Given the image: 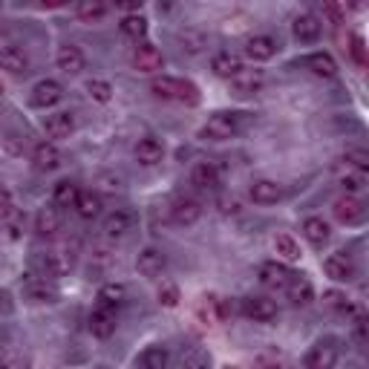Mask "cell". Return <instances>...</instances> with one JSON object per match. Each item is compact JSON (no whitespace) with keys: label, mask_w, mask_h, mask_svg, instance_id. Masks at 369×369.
Returning <instances> with one entry per match:
<instances>
[{"label":"cell","mask_w":369,"mask_h":369,"mask_svg":"<svg viewBox=\"0 0 369 369\" xmlns=\"http://www.w3.org/2000/svg\"><path fill=\"white\" fill-rule=\"evenodd\" d=\"M136 268H138V274H142V277H148V280H156V277H162V271L167 268V257H165V251L148 246V248L138 251Z\"/></svg>","instance_id":"7"},{"label":"cell","mask_w":369,"mask_h":369,"mask_svg":"<svg viewBox=\"0 0 369 369\" xmlns=\"http://www.w3.org/2000/svg\"><path fill=\"white\" fill-rule=\"evenodd\" d=\"M320 4H323V12H326V18H329L332 26H341V23H343V9H341L338 0H320Z\"/></svg>","instance_id":"46"},{"label":"cell","mask_w":369,"mask_h":369,"mask_svg":"<svg viewBox=\"0 0 369 369\" xmlns=\"http://www.w3.org/2000/svg\"><path fill=\"white\" fill-rule=\"evenodd\" d=\"M61 99H64V87H61L58 81H53V78H43V81H38V84L32 87V92H29V104H32V107H38V110L55 107Z\"/></svg>","instance_id":"4"},{"label":"cell","mask_w":369,"mask_h":369,"mask_svg":"<svg viewBox=\"0 0 369 369\" xmlns=\"http://www.w3.org/2000/svg\"><path fill=\"white\" fill-rule=\"evenodd\" d=\"M0 70H6L9 75H23L29 72V58L18 46H0Z\"/></svg>","instance_id":"24"},{"label":"cell","mask_w":369,"mask_h":369,"mask_svg":"<svg viewBox=\"0 0 369 369\" xmlns=\"http://www.w3.org/2000/svg\"><path fill=\"white\" fill-rule=\"evenodd\" d=\"M32 162H35V167L38 170H58L61 167V162H64V156H61V150L55 148V142H40V145H35V150H32Z\"/></svg>","instance_id":"21"},{"label":"cell","mask_w":369,"mask_h":369,"mask_svg":"<svg viewBox=\"0 0 369 369\" xmlns=\"http://www.w3.org/2000/svg\"><path fill=\"white\" fill-rule=\"evenodd\" d=\"M240 312L248 320H254V323H274L277 314H280V312H277V303L268 300V297H243Z\"/></svg>","instance_id":"6"},{"label":"cell","mask_w":369,"mask_h":369,"mask_svg":"<svg viewBox=\"0 0 369 369\" xmlns=\"http://www.w3.org/2000/svg\"><path fill=\"white\" fill-rule=\"evenodd\" d=\"M257 277H260V283L265 286V289H274V292H283L286 286H289V280H292V271L283 265V263H277V260H271V263H263L260 268H257Z\"/></svg>","instance_id":"8"},{"label":"cell","mask_w":369,"mask_h":369,"mask_svg":"<svg viewBox=\"0 0 369 369\" xmlns=\"http://www.w3.org/2000/svg\"><path fill=\"white\" fill-rule=\"evenodd\" d=\"M335 176L346 188V194H360L366 184H369V167H358V165H352L346 159L335 162Z\"/></svg>","instance_id":"2"},{"label":"cell","mask_w":369,"mask_h":369,"mask_svg":"<svg viewBox=\"0 0 369 369\" xmlns=\"http://www.w3.org/2000/svg\"><path fill=\"white\" fill-rule=\"evenodd\" d=\"M274 251H277V257H283L286 263H297L300 260V246L289 234H277L274 237Z\"/></svg>","instance_id":"39"},{"label":"cell","mask_w":369,"mask_h":369,"mask_svg":"<svg viewBox=\"0 0 369 369\" xmlns=\"http://www.w3.org/2000/svg\"><path fill=\"white\" fill-rule=\"evenodd\" d=\"M23 294H26V300H32V303H55V300H58V292H55L50 283H46V277H35V274H26Z\"/></svg>","instance_id":"17"},{"label":"cell","mask_w":369,"mask_h":369,"mask_svg":"<svg viewBox=\"0 0 369 369\" xmlns=\"http://www.w3.org/2000/svg\"><path fill=\"white\" fill-rule=\"evenodd\" d=\"M55 64H58L61 72H67V75H78V72L84 70L87 58H84V53L78 50L75 43H64L61 50L55 53Z\"/></svg>","instance_id":"22"},{"label":"cell","mask_w":369,"mask_h":369,"mask_svg":"<svg viewBox=\"0 0 369 369\" xmlns=\"http://www.w3.org/2000/svg\"><path fill=\"white\" fill-rule=\"evenodd\" d=\"M9 208H12V194H9V188H4V184H0V214L9 211Z\"/></svg>","instance_id":"51"},{"label":"cell","mask_w":369,"mask_h":369,"mask_svg":"<svg viewBox=\"0 0 369 369\" xmlns=\"http://www.w3.org/2000/svg\"><path fill=\"white\" fill-rule=\"evenodd\" d=\"M133 156H136L138 165L153 167V165H159V162L165 159V145L159 142L156 136H145V138H138V145H136Z\"/></svg>","instance_id":"16"},{"label":"cell","mask_w":369,"mask_h":369,"mask_svg":"<svg viewBox=\"0 0 369 369\" xmlns=\"http://www.w3.org/2000/svg\"><path fill=\"white\" fill-rule=\"evenodd\" d=\"M99 303L101 306H110V309H119L127 303V286L124 283H104L99 289Z\"/></svg>","instance_id":"36"},{"label":"cell","mask_w":369,"mask_h":369,"mask_svg":"<svg viewBox=\"0 0 369 369\" xmlns=\"http://www.w3.org/2000/svg\"><path fill=\"white\" fill-rule=\"evenodd\" d=\"M133 228H136V211H130V208H116L113 214L104 216V225H101L107 240H121Z\"/></svg>","instance_id":"3"},{"label":"cell","mask_w":369,"mask_h":369,"mask_svg":"<svg viewBox=\"0 0 369 369\" xmlns=\"http://www.w3.org/2000/svg\"><path fill=\"white\" fill-rule=\"evenodd\" d=\"M75 211H78V216L81 219H96L99 214H101V197L99 194H92V191H78V199H75V205H72Z\"/></svg>","instance_id":"31"},{"label":"cell","mask_w":369,"mask_h":369,"mask_svg":"<svg viewBox=\"0 0 369 369\" xmlns=\"http://www.w3.org/2000/svg\"><path fill=\"white\" fill-rule=\"evenodd\" d=\"M248 197H251V202H257V205H274V202L283 199V184H280V182H271V179H257V182L251 184Z\"/></svg>","instance_id":"20"},{"label":"cell","mask_w":369,"mask_h":369,"mask_svg":"<svg viewBox=\"0 0 369 369\" xmlns=\"http://www.w3.org/2000/svg\"><path fill=\"white\" fill-rule=\"evenodd\" d=\"M191 184L199 191H214L219 184V167L214 162H197L191 170Z\"/></svg>","instance_id":"25"},{"label":"cell","mask_w":369,"mask_h":369,"mask_svg":"<svg viewBox=\"0 0 369 369\" xmlns=\"http://www.w3.org/2000/svg\"><path fill=\"white\" fill-rule=\"evenodd\" d=\"M292 32H294V38H297L300 43H314V40L320 38L323 26H320V21H317L314 15L303 12V15H297V18H294V23H292Z\"/></svg>","instance_id":"26"},{"label":"cell","mask_w":369,"mask_h":369,"mask_svg":"<svg viewBox=\"0 0 369 369\" xmlns=\"http://www.w3.org/2000/svg\"><path fill=\"white\" fill-rule=\"evenodd\" d=\"M162 64H165L162 53L156 50V46H150V43L138 46V50L133 53V70H136V72H145V75H150V72H159V70H162Z\"/></svg>","instance_id":"19"},{"label":"cell","mask_w":369,"mask_h":369,"mask_svg":"<svg viewBox=\"0 0 369 369\" xmlns=\"http://www.w3.org/2000/svg\"><path fill=\"white\" fill-rule=\"evenodd\" d=\"M0 306H4V292H0Z\"/></svg>","instance_id":"54"},{"label":"cell","mask_w":369,"mask_h":369,"mask_svg":"<svg viewBox=\"0 0 369 369\" xmlns=\"http://www.w3.org/2000/svg\"><path fill=\"white\" fill-rule=\"evenodd\" d=\"M0 366L18 369V366H26V358L23 355H12V352H0Z\"/></svg>","instance_id":"49"},{"label":"cell","mask_w":369,"mask_h":369,"mask_svg":"<svg viewBox=\"0 0 369 369\" xmlns=\"http://www.w3.org/2000/svg\"><path fill=\"white\" fill-rule=\"evenodd\" d=\"M199 216H202V202L197 197H184L182 194V197H176L170 202V219L176 225H194Z\"/></svg>","instance_id":"9"},{"label":"cell","mask_w":369,"mask_h":369,"mask_svg":"<svg viewBox=\"0 0 369 369\" xmlns=\"http://www.w3.org/2000/svg\"><path fill=\"white\" fill-rule=\"evenodd\" d=\"M87 96L92 101H99V104H107L113 99V87L107 81H101V78H92V81H87Z\"/></svg>","instance_id":"43"},{"label":"cell","mask_w":369,"mask_h":369,"mask_svg":"<svg viewBox=\"0 0 369 369\" xmlns=\"http://www.w3.org/2000/svg\"><path fill=\"white\" fill-rule=\"evenodd\" d=\"M121 32L127 35V38H133V40H138V38H145L148 35V21L138 15V12H130L124 21H121Z\"/></svg>","instance_id":"42"},{"label":"cell","mask_w":369,"mask_h":369,"mask_svg":"<svg viewBox=\"0 0 369 369\" xmlns=\"http://www.w3.org/2000/svg\"><path fill=\"white\" fill-rule=\"evenodd\" d=\"M150 92L162 101H179V92H182V78H170V75H162V78H153L150 84Z\"/></svg>","instance_id":"30"},{"label":"cell","mask_w":369,"mask_h":369,"mask_svg":"<svg viewBox=\"0 0 369 369\" xmlns=\"http://www.w3.org/2000/svg\"><path fill=\"white\" fill-rule=\"evenodd\" d=\"M38 265H40V274L46 280H58V277H64L72 268V257L61 254V251H46L38 257Z\"/></svg>","instance_id":"14"},{"label":"cell","mask_w":369,"mask_h":369,"mask_svg":"<svg viewBox=\"0 0 369 369\" xmlns=\"http://www.w3.org/2000/svg\"><path fill=\"white\" fill-rule=\"evenodd\" d=\"M75 130V116L72 113H53L43 119V133L46 138H53V142H58V138H70Z\"/></svg>","instance_id":"18"},{"label":"cell","mask_w":369,"mask_h":369,"mask_svg":"<svg viewBox=\"0 0 369 369\" xmlns=\"http://www.w3.org/2000/svg\"><path fill=\"white\" fill-rule=\"evenodd\" d=\"M179 46H182V53L199 55V53H205V46H208V35L202 29H184L179 35Z\"/></svg>","instance_id":"35"},{"label":"cell","mask_w":369,"mask_h":369,"mask_svg":"<svg viewBox=\"0 0 369 369\" xmlns=\"http://www.w3.org/2000/svg\"><path fill=\"white\" fill-rule=\"evenodd\" d=\"M341 159H346V162H352L358 167H369V153L366 150H346Z\"/></svg>","instance_id":"48"},{"label":"cell","mask_w":369,"mask_h":369,"mask_svg":"<svg viewBox=\"0 0 369 369\" xmlns=\"http://www.w3.org/2000/svg\"><path fill=\"white\" fill-rule=\"evenodd\" d=\"M283 292L289 294V300H292L294 306H309V303L314 300V289H312L309 280H303V277H292L289 286H286Z\"/></svg>","instance_id":"32"},{"label":"cell","mask_w":369,"mask_h":369,"mask_svg":"<svg viewBox=\"0 0 369 369\" xmlns=\"http://www.w3.org/2000/svg\"><path fill=\"white\" fill-rule=\"evenodd\" d=\"M179 101H182V104H188V107H197V104H199V89H197V84H191V81H182Z\"/></svg>","instance_id":"45"},{"label":"cell","mask_w":369,"mask_h":369,"mask_svg":"<svg viewBox=\"0 0 369 369\" xmlns=\"http://www.w3.org/2000/svg\"><path fill=\"white\" fill-rule=\"evenodd\" d=\"M231 81V92L234 96H240V99H246V96H254V92H260L263 89V84H265V75H263V70H240L234 78H228Z\"/></svg>","instance_id":"10"},{"label":"cell","mask_w":369,"mask_h":369,"mask_svg":"<svg viewBox=\"0 0 369 369\" xmlns=\"http://www.w3.org/2000/svg\"><path fill=\"white\" fill-rule=\"evenodd\" d=\"M179 363H182L184 369H202V366L211 363V355H208L205 349H199V346H188V349H182Z\"/></svg>","instance_id":"40"},{"label":"cell","mask_w":369,"mask_h":369,"mask_svg":"<svg viewBox=\"0 0 369 369\" xmlns=\"http://www.w3.org/2000/svg\"><path fill=\"white\" fill-rule=\"evenodd\" d=\"M67 4H70V0H40V6H46V9H61Z\"/></svg>","instance_id":"52"},{"label":"cell","mask_w":369,"mask_h":369,"mask_svg":"<svg viewBox=\"0 0 369 369\" xmlns=\"http://www.w3.org/2000/svg\"><path fill=\"white\" fill-rule=\"evenodd\" d=\"M240 70H243V58L234 53H219L211 58V72L219 78H234Z\"/></svg>","instance_id":"28"},{"label":"cell","mask_w":369,"mask_h":369,"mask_svg":"<svg viewBox=\"0 0 369 369\" xmlns=\"http://www.w3.org/2000/svg\"><path fill=\"white\" fill-rule=\"evenodd\" d=\"M303 363L309 369H332L338 363V346L332 341H320L309 349V355L303 358Z\"/></svg>","instance_id":"15"},{"label":"cell","mask_w":369,"mask_h":369,"mask_svg":"<svg viewBox=\"0 0 369 369\" xmlns=\"http://www.w3.org/2000/svg\"><path fill=\"white\" fill-rule=\"evenodd\" d=\"M159 303L167 306V309H173V306L179 303V289H176L173 283H165V286L159 289Z\"/></svg>","instance_id":"47"},{"label":"cell","mask_w":369,"mask_h":369,"mask_svg":"<svg viewBox=\"0 0 369 369\" xmlns=\"http://www.w3.org/2000/svg\"><path fill=\"white\" fill-rule=\"evenodd\" d=\"M306 67H309L312 75H317V78H332V75L338 72V64H335V58H332L329 53H314V55H309V58H306Z\"/></svg>","instance_id":"33"},{"label":"cell","mask_w":369,"mask_h":369,"mask_svg":"<svg viewBox=\"0 0 369 369\" xmlns=\"http://www.w3.org/2000/svg\"><path fill=\"white\" fill-rule=\"evenodd\" d=\"M346 6L355 9V12H360V9H363V0H346Z\"/></svg>","instance_id":"53"},{"label":"cell","mask_w":369,"mask_h":369,"mask_svg":"<svg viewBox=\"0 0 369 369\" xmlns=\"http://www.w3.org/2000/svg\"><path fill=\"white\" fill-rule=\"evenodd\" d=\"M277 50H280V43H277L271 35H254L246 40V58L260 64V61H271L277 55Z\"/></svg>","instance_id":"13"},{"label":"cell","mask_w":369,"mask_h":369,"mask_svg":"<svg viewBox=\"0 0 369 369\" xmlns=\"http://www.w3.org/2000/svg\"><path fill=\"white\" fill-rule=\"evenodd\" d=\"M107 12H110L107 0H78V6H75L78 21H84V23H96V21L107 18Z\"/></svg>","instance_id":"29"},{"label":"cell","mask_w":369,"mask_h":369,"mask_svg":"<svg viewBox=\"0 0 369 369\" xmlns=\"http://www.w3.org/2000/svg\"><path fill=\"white\" fill-rule=\"evenodd\" d=\"M349 55H352V61L358 64V67H366V40L355 32V35H349Z\"/></svg>","instance_id":"44"},{"label":"cell","mask_w":369,"mask_h":369,"mask_svg":"<svg viewBox=\"0 0 369 369\" xmlns=\"http://www.w3.org/2000/svg\"><path fill=\"white\" fill-rule=\"evenodd\" d=\"M323 271H326V277H332L335 283H352L355 280V263L343 251L329 254L326 260H323Z\"/></svg>","instance_id":"11"},{"label":"cell","mask_w":369,"mask_h":369,"mask_svg":"<svg viewBox=\"0 0 369 369\" xmlns=\"http://www.w3.org/2000/svg\"><path fill=\"white\" fill-rule=\"evenodd\" d=\"M303 237H306L314 248H320V246H326V243L332 240V225L323 219V216H309V219L303 222Z\"/></svg>","instance_id":"23"},{"label":"cell","mask_w":369,"mask_h":369,"mask_svg":"<svg viewBox=\"0 0 369 369\" xmlns=\"http://www.w3.org/2000/svg\"><path fill=\"white\" fill-rule=\"evenodd\" d=\"M142 4H145V0H116V6L124 9V12H138V9H142Z\"/></svg>","instance_id":"50"},{"label":"cell","mask_w":369,"mask_h":369,"mask_svg":"<svg viewBox=\"0 0 369 369\" xmlns=\"http://www.w3.org/2000/svg\"><path fill=\"white\" fill-rule=\"evenodd\" d=\"M0 222H4V228H6V234L12 237V240H21L23 237V214L18 211V208H9V211H4L0 214Z\"/></svg>","instance_id":"41"},{"label":"cell","mask_w":369,"mask_h":369,"mask_svg":"<svg viewBox=\"0 0 369 369\" xmlns=\"http://www.w3.org/2000/svg\"><path fill=\"white\" fill-rule=\"evenodd\" d=\"M243 124H246L243 113L219 110V113H214V116L202 124L199 138H202V142H228V138H234V136L243 130Z\"/></svg>","instance_id":"1"},{"label":"cell","mask_w":369,"mask_h":369,"mask_svg":"<svg viewBox=\"0 0 369 369\" xmlns=\"http://www.w3.org/2000/svg\"><path fill=\"white\" fill-rule=\"evenodd\" d=\"M78 191H81V188H78L72 179H61V182L53 184V202H55L58 208H70V205H75Z\"/></svg>","instance_id":"34"},{"label":"cell","mask_w":369,"mask_h":369,"mask_svg":"<svg viewBox=\"0 0 369 369\" xmlns=\"http://www.w3.org/2000/svg\"><path fill=\"white\" fill-rule=\"evenodd\" d=\"M332 214H335V219L343 222V225H358V222L366 219V205H363V199H360L358 194H346V197H341V199L332 205Z\"/></svg>","instance_id":"5"},{"label":"cell","mask_w":369,"mask_h":369,"mask_svg":"<svg viewBox=\"0 0 369 369\" xmlns=\"http://www.w3.org/2000/svg\"><path fill=\"white\" fill-rule=\"evenodd\" d=\"M323 306L338 312V314H358V309L352 306V300L346 297V292H338V289L323 292Z\"/></svg>","instance_id":"37"},{"label":"cell","mask_w":369,"mask_h":369,"mask_svg":"<svg viewBox=\"0 0 369 369\" xmlns=\"http://www.w3.org/2000/svg\"><path fill=\"white\" fill-rule=\"evenodd\" d=\"M35 231H38V237H43V240L58 237V231H61V214H58V208H40L38 216H35Z\"/></svg>","instance_id":"27"},{"label":"cell","mask_w":369,"mask_h":369,"mask_svg":"<svg viewBox=\"0 0 369 369\" xmlns=\"http://www.w3.org/2000/svg\"><path fill=\"white\" fill-rule=\"evenodd\" d=\"M116 326H119V320H116V309H110V306H96L92 309V314H89V332L96 335V338H101V341H107L113 332H116Z\"/></svg>","instance_id":"12"},{"label":"cell","mask_w":369,"mask_h":369,"mask_svg":"<svg viewBox=\"0 0 369 369\" xmlns=\"http://www.w3.org/2000/svg\"><path fill=\"white\" fill-rule=\"evenodd\" d=\"M138 363H142L145 369H167L170 352L165 346H150V349H145L142 355H138Z\"/></svg>","instance_id":"38"}]
</instances>
